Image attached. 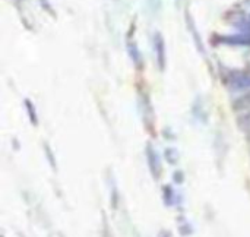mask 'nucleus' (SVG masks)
I'll list each match as a JSON object with an SVG mask.
<instances>
[{"mask_svg": "<svg viewBox=\"0 0 250 237\" xmlns=\"http://www.w3.org/2000/svg\"><path fill=\"white\" fill-rule=\"evenodd\" d=\"M226 84L233 89H250V73L230 72L226 76Z\"/></svg>", "mask_w": 250, "mask_h": 237, "instance_id": "obj_1", "label": "nucleus"}, {"mask_svg": "<svg viewBox=\"0 0 250 237\" xmlns=\"http://www.w3.org/2000/svg\"><path fill=\"white\" fill-rule=\"evenodd\" d=\"M146 158H148V166H149L151 174L155 179H158L160 174H161V163L158 160V155H157L155 150L151 145H148V148H146Z\"/></svg>", "mask_w": 250, "mask_h": 237, "instance_id": "obj_2", "label": "nucleus"}, {"mask_svg": "<svg viewBox=\"0 0 250 237\" xmlns=\"http://www.w3.org/2000/svg\"><path fill=\"white\" fill-rule=\"evenodd\" d=\"M154 47H155V51H157L158 66L163 70L166 67V48H164V40H163V37L158 32L154 35Z\"/></svg>", "mask_w": 250, "mask_h": 237, "instance_id": "obj_3", "label": "nucleus"}, {"mask_svg": "<svg viewBox=\"0 0 250 237\" xmlns=\"http://www.w3.org/2000/svg\"><path fill=\"white\" fill-rule=\"evenodd\" d=\"M127 51H129V54H130V57H132L133 63L136 65V67H141V66H142L141 51H139V48H138L136 43L132 40V32H130V35H127Z\"/></svg>", "mask_w": 250, "mask_h": 237, "instance_id": "obj_4", "label": "nucleus"}, {"mask_svg": "<svg viewBox=\"0 0 250 237\" xmlns=\"http://www.w3.org/2000/svg\"><path fill=\"white\" fill-rule=\"evenodd\" d=\"M233 108H236L237 111H248V110H250V91L233 103Z\"/></svg>", "mask_w": 250, "mask_h": 237, "instance_id": "obj_5", "label": "nucleus"}, {"mask_svg": "<svg viewBox=\"0 0 250 237\" xmlns=\"http://www.w3.org/2000/svg\"><path fill=\"white\" fill-rule=\"evenodd\" d=\"M186 22H188V26H189V29H190L192 35L195 37V41H196V45H198V48H201V51H202V53H205V48H204V45H202L201 37H198V34H196V28H195V23H193L192 18H190L188 13H186Z\"/></svg>", "mask_w": 250, "mask_h": 237, "instance_id": "obj_6", "label": "nucleus"}, {"mask_svg": "<svg viewBox=\"0 0 250 237\" xmlns=\"http://www.w3.org/2000/svg\"><path fill=\"white\" fill-rule=\"evenodd\" d=\"M163 198H164V202H166V205H168V207H171L174 202H176V194L173 192V189L170 188V186H164L163 188Z\"/></svg>", "mask_w": 250, "mask_h": 237, "instance_id": "obj_7", "label": "nucleus"}, {"mask_svg": "<svg viewBox=\"0 0 250 237\" xmlns=\"http://www.w3.org/2000/svg\"><path fill=\"white\" fill-rule=\"evenodd\" d=\"M25 107H26V111H28V117H29V122L37 126L38 123V119H37V111H35V107L32 106L31 100H25Z\"/></svg>", "mask_w": 250, "mask_h": 237, "instance_id": "obj_8", "label": "nucleus"}, {"mask_svg": "<svg viewBox=\"0 0 250 237\" xmlns=\"http://www.w3.org/2000/svg\"><path fill=\"white\" fill-rule=\"evenodd\" d=\"M164 154H166V158H167V161H168L170 164H176V163H177V152H176V150L167 148Z\"/></svg>", "mask_w": 250, "mask_h": 237, "instance_id": "obj_9", "label": "nucleus"}, {"mask_svg": "<svg viewBox=\"0 0 250 237\" xmlns=\"http://www.w3.org/2000/svg\"><path fill=\"white\" fill-rule=\"evenodd\" d=\"M174 180H176V183H179V185H182V183H183V180H185V176H183V173H182L180 170L174 173Z\"/></svg>", "mask_w": 250, "mask_h": 237, "instance_id": "obj_10", "label": "nucleus"}, {"mask_svg": "<svg viewBox=\"0 0 250 237\" xmlns=\"http://www.w3.org/2000/svg\"><path fill=\"white\" fill-rule=\"evenodd\" d=\"M160 237H164V233H161V235H160ZM166 237H170V235H168V233H166Z\"/></svg>", "mask_w": 250, "mask_h": 237, "instance_id": "obj_11", "label": "nucleus"}, {"mask_svg": "<svg viewBox=\"0 0 250 237\" xmlns=\"http://www.w3.org/2000/svg\"><path fill=\"white\" fill-rule=\"evenodd\" d=\"M177 1V4H180V0H176Z\"/></svg>", "mask_w": 250, "mask_h": 237, "instance_id": "obj_12", "label": "nucleus"}]
</instances>
